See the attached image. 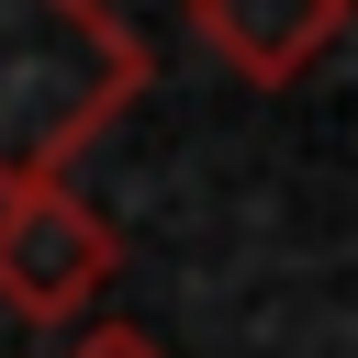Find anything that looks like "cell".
I'll use <instances>...</instances> for the list:
<instances>
[{"instance_id":"3","label":"cell","mask_w":358,"mask_h":358,"mask_svg":"<svg viewBox=\"0 0 358 358\" xmlns=\"http://www.w3.org/2000/svg\"><path fill=\"white\" fill-rule=\"evenodd\" d=\"M190 34H201L246 90H291V78L347 34V0H190Z\"/></svg>"},{"instance_id":"1","label":"cell","mask_w":358,"mask_h":358,"mask_svg":"<svg viewBox=\"0 0 358 358\" xmlns=\"http://www.w3.org/2000/svg\"><path fill=\"white\" fill-rule=\"evenodd\" d=\"M145 90V45L112 0H0V190L67 179Z\"/></svg>"},{"instance_id":"2","label":"cell","mask_w":358,"mask_h":358,"mask_svg":"<svg viewBox=\"0 0 358 358\" xmlns=\"http://www.w3.org/2000/svg\"><path fill=\"white\" fill-rule=\"evenodd\" d=\"M123 268V235L67 190V179H34V190H0V302L22 324H78Z\"/></svg>"},{"instance_id":"4","label":"cell","mask_w":358,"mask_h":358,"mask_svg":"<svg viewBox=\"0 0 358 358\" xmlns=\"http://www.w3.org/2000/svg\"><path fill=\"white\" fill-rule=\"evenodd\" d=\"M56 358H168V347H157L145 324H90V336H78V347H56Z\"/></svg>"}]
</instances>
